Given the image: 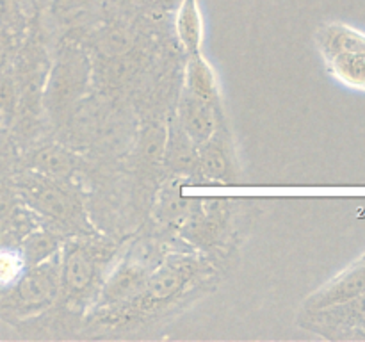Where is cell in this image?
<instances>
[{
    "label": "cell",
    "mask_w": 365,
    "mask_h": 342,
    "mask_svg": "<svg viewBox=\"0 0 365 342\" xmlns=\"http://www.w3.org/2000/svg\"><path fill=\"white\" fill-rule=\"evenodd\" d=\"M209 267L202 259L175 255L150 271L145 285L135 298L110 312L93 316L95 321L110 326H127L134 321H145L170 312L175 305L187 298L192 289L203 284Z\"/></svg>",
    "instance_id": "cell-1"
},
{
    "label": "cell",
    "mask_w": 365,
    "mask_h": 342,
    "mask_svg": "<svg viewBox=\"0 0 365 342\" xmlns=\"http://www.w3.org/2000/svg\"><path fill=\"white\" fill-rule=\"evenodd\" d=\"M177 121L192 142L200 146L221 128V109L184 91L178 105Z\"/></svg>",
    "instance_id": "cell-7"
},
{
    "label": "cell",
    "mask_w": 365,
    "mask_h": 342,
    "mask_svg": "<svg viewBox=\"0 0 365 342\" xmlns=\"http://www.w3.org/2000/svg\"><path fill=\"white\" fill-rule=\"evenodd\" d=\"M184 91L221 109L220 81L212 64L203 57L202 52L189 56L185 64Z\"/></svg>",
    "instance_id": "cell-9"
},
{
    "label": "cell",
    "mask_w": 365,
    "mask_h": 342,
    "mask_svg": "<svg viewBox=\"0 0 365 342\" xmlns=\"http://www.w3.org/2000/svg\"><path fill=\"white\" fill-rule=\"evenodd\" d=\"M27 267L20 242H0V291L13 287Z\"/></svg>",
    "instance_id": "cell-14"
},
{
    "label": "cell",
    "mask_w": 365,
    "mask_h": 342,
    "mask_svg": "<svg viewBox=\"0 0 365 342\" xmlns=\"http://www.w3.org/2000/svg\"><path fill=\"white\" fill-rule=\"evenodd\" d=\"M164 159H166L168 166L173 171H178V173H191V171L196 170L198 146L185 134L178 121H173L168 128Z\"/></svg>",
    "instance_id": "cell-11"
},
{
    "label": "cell",
    "mask_w": 365,
    "mask_h": 342,
    "mask_svg": "<svg viewBox=\"0 0 365 342\" xmlns=\"http://www.w3.org/2000/svg\"><path fill=\"white\" fill-rule=\"evenodd\" d=\"M29 167L59 182L68 180L73 173V157L59 146H45L29 157Z\"/></svg>",
    "instance_id": "cell-12"
},
{
    "label": "cell",
    "mask_w": 365,
    "mask_h": 342,
    "mask_svg": "<svg viewBox=\"0 0 365 342\" xmlns=\"http://www.w3.org/2000/svg\"><path fill=\"white\" fill-rule=\"evenodd\" d=\"M20 246L29 266H34V264L43 262V260L50 259L53 253L59 252L63 242H61L59 234L53 232L52 228L36 227L34 230L29 232L21 239Z\"/></svg>",
    "instance_id": "cell-13"
},
{
    "label": "cell",
    "mask_w": 365,
    "mask_h": 342,
    "mask_svg": "<svg viewBox=\"0 0 365 342\" xmlns=\"http://www.w3.org/2000/svg\"><path fill=\"white\" fill-rule=\"evenodd\" d=\"M18 86L13 75L0 73V114L11 118L16 113Z\"/></svg>",
    "instance_id": "cell-15"
},
{
    "label": "cell",
    "mask_w": 365,
    "mask_h": 342,
    "mask_svg": "<svg viewBox=\"0 0 365 342\" xmlns=\"http://www.w3.org/2000/svg\"><path fill=\"white\" fill-rule=\"evenodd\" d=\"M13 182L21 202L36 216H41L43 219L48 221V228L56 227L59 230L71 232L84 230L82 228L86 227L84 209L59 180L31 170L21 173Z\"/></svg>",
    "instance_id": "cell-3"
},
{
    "label": "cell",
    "mask_w": 365,
    "mask_h": 342,
    "mask_svg": "<svg viewBox=\"0 0 365 342\" xmlns=\"http://www.w3.org/2000/svg\"><path fill=\"white\" fill-rule=\"evenodd\" d=\"M113 252L103 244L73 239L61 246V284L57 299L64 309H82L95 301L102 287V273Z\"/></svg>",
    "instance_id": "cell-2"
},
{
    "label": "cell",
    "mask_w": 365,
    "mask_h": 342,
    "mask_svg": "<svg viewBox=\"0 0 365 342\" xmlns=\"http://www.w3.org/2000/svg\"><path fill=\"white\" fill-rule=\"evenodd\" d=\"M177 38L187 56L202 52L203 18L198 0H180L175 18Z\"/></svg>",
    "instance_id": "cell-10"
},
{
    "label": "cell",
    "mask_w": 365,
    "mask_h": 342,
    "mask_svg": "<svg viewBox=\"0 0 365 342\" xmlns=\"http://www.w3.org/2000/svg\"><path fill=\"white\" fill-rule=\"evenodd\" d=\"M316 46L341 84L365 91V32L334 21L316 32Z\"/></svg>",
    "instance_id": "cell-4"
},
{
    "label": "cell",
    "mask_w": 365,
    "mask_h": 342,
    "mask_svg": "<svg viewBox=\"0 0 365 342\" xmlns=\"http://www.w3.org/2000/svg\"><path fill=\"white\" fill-rule=\"evenodd\" d=\"M309 330L330 333L339 330H364L365 328V292L331 303L323 309L307 310V321H302Z\"/></svg>",
    "instance_id": "cell-6"
},
{
    "label": "cell",
    "mask_w": 365,
    "mask_h": 342,
    "mask_svg": "<svg viewBox=\"0 0 365 342\" xmlns=\"http://www.w3.org/2000/svg\"><path fill=\"white\" fill-rule=\"evenodd\" d=\"M196 170L203 177L214 182H232L235 180V166L232 153L228 152V145L221 128L203 145L198 146V164Z\"/></svg>",
    "instance_id": "cell-8"
},
{
    "label": "cell",
    "mask_w": 365,
    "mask_h": 342,
    "mask_svg": "<svg viewBox=\"0 0 365 342\" xmlns=\"http://www.w3.org/2000/svg\"><path fill=\"white\" fill-rule=\"evenodd\" d=\"M150 271L135 260H123L109 273L95 299L93 316L110 312L138 296L148 278Z\"/></svg>",
    "instance_id": "cell-5"
},
{
    "label": "cell",
    "mask_w": 365,
    "mask_h": 342,
    "mask_svg": "<svg viewBox=\"0 0 365 342\" xmlns=\"http://www.w3.org/2000/svg\"><path fill=\"white\" fill-rule=\"evenodd\" d=\"M148 9L155 11V13H166V11L178 7L180 0H141Z\"/></svg>",
    "instance_id": "cell-16"
}]
</instances>
